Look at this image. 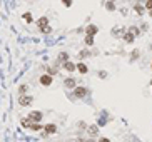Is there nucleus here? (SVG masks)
<instances>
[{
    "mask_svg": "<svg viewBox=\"0 0 152 142\" xmlns=\"http://www.w3.org/2000/svg\"><path fill=\"white\" fill-rule=\"evenodd\" d=\"M27 119H28V121H33L35 124H39V122L42 121V112H39V110H32Z\"/></svg>",
    "mask_w": 152,
    "mask_h": 142,
    "instance_id": "obj_1",
    "label": "nucleus"
},
{
    "mask_svg": "<svg viewBox=\"0 0 152 142\" xmlns=\"http://www.w3.org/2000/svg\"><path fill=\"white\" fill-rule=\"evenodd\" d=\"M52 75L50 74H44L42 75V77H40V84H42V85H45V87H49V85H52Z\"/></svg>",
    "mask_w": 152,
    "mask_h": 142,
    "instance_id": "obj_2",
    "label": "nucleus"
},
{
    "mask_svg": "<svg viewBox=\"0 0 152 142\" xmlns=\"http://www.w3.org/2000/svg\"><path fill=\"white\" fill-rule=\"evenodd\" d=\"M19 104L20 105H30V104H32V97H28V95H20Z\"/></svg>",
    "mask_w": 152,
    "mask_h": 142,
    "instance_id": "obj_3",
    "label": "nucleus"
},
{
    "mask_svg": "<svg viewBox=\"0 0 152 142\" xmlns=\"http://www.w3.org/2000/svg\"><path fill=\"white\" fill-rule=\"evenodd\" d=\"M74 94H75V97H85V94H87V89L85 87H75L74 89Z\"/></svg>",
    "mask_w": 152,
    "mask_h": 142,
    "instance_id": "obj_4",
    "label": "nucleus"
},
{
    "mask_svg": "<svg viewBox=\"0 0 152 142\" xmlns=\"http://www.w3.org/2000/svg\"><path fill=\"white\" fill-rule=\"evenodd\" d=\"M44 130H45V134L52 135V134L57 132V125H55V124H47L45 127H44Z\"/></svg>",
    "mask_w": 152,
    "mask_h": 142,
    "instance_id": "obj_5",
    "label": "nucleus"
},
{
    "mask_svg": "<svg viewBox=\"0 0 152 142\" xmlns=\"http://www.w3.org/2000/svg\"><path fill=\"white\" fill-rule=\"evenodd\" d=\"M75 85H77V82H75V79H72V77H69V79H65V87H67V89H75Z\"/></svg>",
    "mask_w": 152,
    "mask_h": 142,
    "instance_id": "obj_6",
    "label": "nucleus"
},
{
    "mask_svg": "<svg viewBox=\"0 0 152 142\" xmlns=\"http://www.w3.org/2000/svg\"><path fill=\"white\" fill-rule=\"evenodd\" d=\"M97 32H99V27H95V25H89V27H87V35H92L94 37Z\"/></svg>",
    "mask_w": 152,
    "mask_h": 142,
    "instance_id": "obj_7",
    "label": "nucleus"
},
{
    "mask_svg": "<svg viewBox=\"0 0 152 142\" xmlns=\"http://www.w3.org/2000/svg\"><path fill=\"white\" fill-rule=\"evenodd\" d=\"M134 39H135V35H134L132 32H126V35H124V40H126L127 44H132Z\"/></svg>",
    "mask_w": 152,
    "mask_h": 142,
    "instance_id": "obj_8",
    "label": "nucleus"
},
{
    "mask_svg": "<svg viewBox=\"0 0 152 142\" xmlns=\"http://www.w3.org/2000/svg\"><path fill=\"white\" fill-rule=\"evenodd\" d=\"M39 27L40 28H47V27H49V19H47V17L39 19Z\"/></svg>",
    "mask_w": 152,
    "mask_h": 142,
    "instance_id": "obj_9",
    "label": "nucleus"
},
{
    "mask_svg": "<svg viewBox=\"0 0 152 142\" xmlns=\"http://www.w3.org/2000/svg\"><path fill=\"white\" fill-rule=\"evenodd\" d=\"M64 67H65V70H69V72H74V70L77 69V65L72 64V62H65V64H64Z\"/></svg>",
    "mask_w": 152,
    "mask_h": 142,
    "instance_id": "obj_10",
    "label": "nucleus"
},
{
    "mask_svg": "<svg viewBox=\"0 0 152 142\" xmlns=\"http://www.w3.org/2000/svg\"><path fill=\"white\" fill-rule=\"evenodd\" d=\"M134 10L137 12V15H144V10H146V7H142V5H139V3H135V5H134Z\"/></svg>",
    "mask_w": 152,
    "mask_h": 142,
    "instance_id": "obj_11",
    "label": "nucleus"
},
{
    "mask_svg": "<svg viewBox=\"0 0 152 142\" xmlns=\"http://www.w3.org/2000/svg\"><path fill=\"white\" fill-rule=\"evenodd\" d=\"M77 69H79L80 74H87V65H85V64H79V65H77Z\"/></svg>",
    "mask_w": 152,
    "mask_h": 142,
    "instance_id": "obj_12",
    "label": "nucleus"
},
{
    "mask_svg": "<svg viewBox=\"0 0 152 142\" xmlns=\"http://www.w3.org/2000/svg\"><path fill=\"white\" fill-rule=\"evenodd\" d=\"M59 60H60V62H64V64H65V62H69V55H67L65 52H62V54L59 55Z\"/></svg>",
    "mask_w": 152,
    "mask_h": 142,
    "instance_id": "obj_13",
    "label": "nucleus"
},
{
    "mask_svg": "<svg viewBox=\"0 0 152 142\" xmlns=\"http://www.w3.org/2000/svg\"><path fill=\"white\" fill-rule=\"evenodd\" d=\"M84 40H85L87 45H92V44H94V37H92V35H85V39H84Z\"/></svg>",
    "mask_w": 152,
    "mask_h": 142,
    "instance_id": "obj_14",
    "label": "nucleus"
},
{
    "mask_svg": "<svg viewBox=\"0 0 152 142\" xmlns=\"http://www.w3.org/2000/svg\"><path fill=\"white\" fill-rule=\"evenodd\" d=\"M28 129H32V130H35V132H37V130H40V129H42V125H40V124H30V125H28Z\"/></svg>",
    "mask_w": 152,
    "mask_h": 142,
    "instance_id": "obj_15",
    "label": "nucleus"
},
{
    "mask_svg": "<svg viewBox=\"0 0 152 142\" xmlns=\"http://www.w3.org/2000/svg\"><path fill=\"white\" fill-rule=\"evenodd\" d=\"M89 132H90V135H95L97 134V125H90V127H89Z\"/></svg>",
    "mask_w": 152,
    "mask_h": 142,
    "instance_id": "obj_16",
    "label": "nucleus"
},
{
    "mask_svg": "<svg viewBox=\"0 0 152 142\" xmlns=\"http://www.w3.org/2000/svg\"><path fill=\"white\" fill-rule=\"evenodd\" d=\"M24 20L30 24V22H32V15H30V14H25V15H24Z\"/></svg>",
    "mask_w": 152,
    "mask_h": 142,
    "instance_id": "obj_17",
    "label": "nucleus"
},
{
    "mask_svg": "<svg viewBox=\"0 0 152 142\" xmlns=\"http://www.w3.org/2000/svg\"><path fill=\"white\" fill-rule=\"evenodd\" d=\"M146 8H147V10H151V12H152V0H149V2H146Z\"/></svg>",
    "mask_w": 152,
    "mask_h": 142,
    "instance_id": "obj_18",
    "label": "nucleus"
},
{
    "mask_svg": "<svg viewBox=\"0 0 152 142\" xmlns=\"http://www.w3.org/2000/svg\"><path fill=\"white\" fill-rule=\"evenodd\" d=\"M132 60H135V59H137V57H139V54H140V52H139V50H134V52H132Z\"/></svg>",
    "mask_w": 152,
    "mask_h": 142,
    "instance_id": "obj_19",
    "label": "nucleus"
},
{
    "mask_svg": "<svg viewBox=\"0 0 152 142\" xmlns=\"http://www.w3.org/2000/svg\"><path fill=\"white\" fill-rule=\"evenodd\" d=\"M107 8H109V10H114V8H115V5L110 2V3H107Z\"/></svg>",
    "mask_w": 152,
    "mask_h": 142,
    "instance_id": "obj_20",
    "label": "nucleus"
},
{
    "mask_svg": "<svg viewBox=\"0 0 152 142\" xmlns=\"http://www.w3.org/2000/svg\"><path fill=\"white\" fill-rule=\"evenodd\" d=\"M99 142H110V141H109L107 137H100V139H99Z\"/></svg>",
    "mask_w": 152,
    "mask_h": 142,
    "instance_id": "obj_21",
    "label": "nucleus"
},
{
    "mask_svg": "<svg viewBox=\"0 0 152 142\" xmlns=\"http://www.w3.org/2000/svg\"><path fill=\"white\" fill-rule=\"evenodd\" d=\"M87 55H89V52H85V50H82V52H80V57H87Z\"/></svg>",
    "mask_w": 152,
    "mask_h": 142,
    "instance_id": "obj_22",
    "label": "nucleus"
},
{
    "mask_svg": "<svg viewBox=\"0 0 152 142\" xmlns=\"http://www.w3.org/2000/svg\"><path fill=\"white\" fill-rule=\"evenodd\" d=\"M20 92H27V85H20Z\"/></svg>",
    "mask_w": 152,
    "mask_h": 142,
    "instance_id": "obj_23",
    "label": "nucleus"
},
{
    "mask_svg": "<svg viewBox=\"0 0 152 142\" xmlns=\"http://www.w3.org/2000/svg\"><path fill=\"white\" fill-rule=\"evenodd\" d=\"M42 32H44V34H49V32H50V27H47V28H42Z\"/></svg>",
    "mask_w": 152,
    "mask_h": 142,
    "instance_id": "obj_24",
    "label": "nucleus"
},
{
    "mask_svg": "<svg viewBox=\"0 0 152 142\" xmlns=\"http://www.w3.org/2000/svg\"><path fill=\"white\" fill-rule=\"evenodd\" d=\"M99 77H102V79H104V77H107V72H100Z\"/></svg>",
    "mask_w": 152,
    "mask_h": 142,
    "instance_id": "obj_25",
    "label": "nucleus"
},
{
    "mask_svg": "<svg viewBox=\"0 0 152 142\" xmlns=\"http://www.w3.org/2000/svg\"><path fill=\"white\" fill-rule=\"evenodd\" d=\"M149 15H151V17H152V12H149Z\"/></svg>",
    "mask_w": 152,
    "mask_h": 142,
    "instance_id": "obj_26",
    "label": "nucleus"
}]
</instances>
